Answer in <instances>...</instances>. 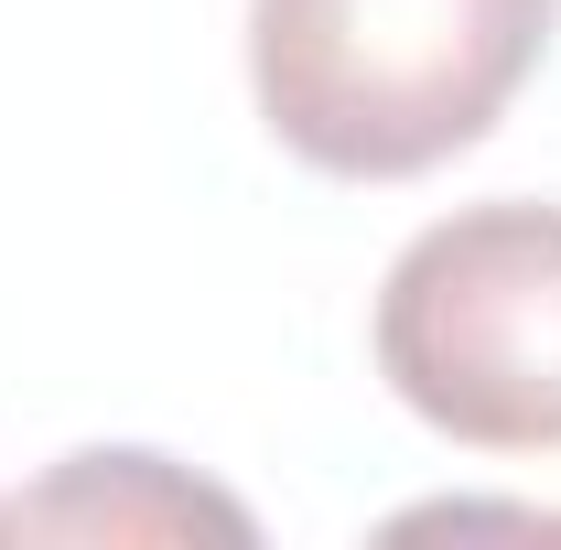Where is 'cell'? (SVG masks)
<instances>
[{
	"mask_svg": "<svg viewBox=\"0 0 561 550\" xmlns=\"http://www.w3.org/2000/svg\"><path fill=\"white\" fill-rule=\"evenodd\" d=\"M561 0H249V87L291 162L411 184L540 76Z\"/></svg>",
	"mask_w": 561,
	"mask_h": 550,
	"instance_id": "1",
	"label": "cell"
},
{
	"mask_svg": "<svg viewBox=\"0 0 561 550\" xmlns=\"http://www.w3.org/2000/svg\"><path fill=\"white\" fill-rule=\"evenodd\" d=\"M378 378L465 454H561V206L432 216L378 280Z\"/></svg>",
	"mask_w": 561,
	"mask_h": 550,
	"instance_id": "2",
	"label": "cell"
},
{
	"mask_svg": "<svg viewBox=\"0 0 561 550\" xmlns=\"http://www.w3.org/2000/svg\"><path fill=\"white\" fill-rule=\"evenodd\" d=\"M0 540H238L249 550L260 518L162 454H66L33 496L0 507Z\"/></svg>",
	"mask_w": 561,
	"mask_h": 550,
	"instance_id": "3",
	"label": "cell"
}]
</instances>
